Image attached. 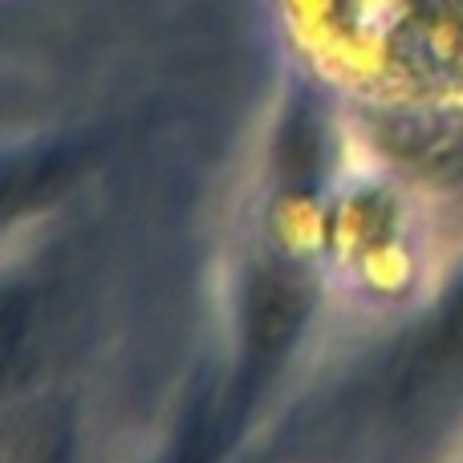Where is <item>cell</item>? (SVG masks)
I'll list each match as a JSON object with an SVG mask.
<instances>
[{"label":"cell","instance_id":"obj_1","mask_svg":"<svg viewBox=\"0 0 463 463\" xmlns=\"http://www.w3.org/2000/svg\"><path fill=\"white\" fill-rule=\"evenodd\" d=\"M65 163L53 151H33V155H8L0 159V232L29 216L41 200L57 187Z\"/></svg>","mask_w":463,"mask_h":463},{"label":"cell","instance_id":"obj_3","mask_svg":"<svg viewBox=\"0 0 463 463\" xmlns=\"http://www.w3.org/2000/svg\"><path fill=\"white\" fill-rule=\"evenodd\" d=\"M171 463H208V435H203L200 427H192V435L179 443V451Z\"/></svg>","mask_w":463,"mask_h":463},{"label":"cell","instance_id":"obj_2","mask_svg":"<svg viewBox=\"0 0 463 463\" xmlns=\"http://www.w3.org/2000/svg\"><path fill=\"white\" fill-rule=\"evenodd\" d=\"M419 358L435 370H463V272L451 280L443 301L435 305L431 321L423 329Z\"/></svg>","mask_w":463,"mask_h":463}]
</instances>
